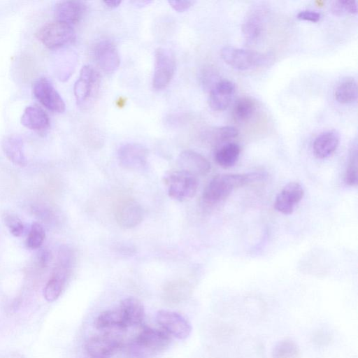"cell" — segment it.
<instances>
[{"label":"cell","instance_id":"31","mask_svg":"<svg viewBox=\"0 0 358 358\" xmlns=\"http://www.w3.org/2000/svg\"><path fill=\"white\" fill-rule=\"evenodd\" d=\"M238 134V130L231 126L217 127L213 130V141L220 146L236 137Z\"/></svg>","mask_w":358,"mask_h":358},{"label":"cell","instance_id":"26","mask_svg":"<svg viewBox=\"0 0 358 358\" xmlns=\"http://www.w3.org/2000/svg\"><path fill=\"white\" fill-rule=\"evenodd\" d=\"M335 98L341 103H351L357 99V86L356 80L348 78L342 80L335 90Z\"/></svg>","mask_w":358,"mask_h":358},{"label":"cell","instance_id":"35","mask_svg":"<svg viewBox=\"0 0 358 358\" xmlns=\"http://www.w3.org/2000/svg\"><path fill=\"white\" fill-rule=\"evenodd\" d=\"M193 3L192 1H169V5L178 12H183L189 9Z\"/></svg>","mask_w":358,"mask_h":358},{"label":"cell","instance_id":"27","mask_svg":"<svg viewBox=\"0 0 358 358\" xmlns=\"http://www.w3.org/2000/svg\"><path fill=\"white\" fill-rule=\"evenodd\" d=\"M256 110V103L250 97L243 96L238 99L233 108L234 118L238 122H244L250 119Z\"/></svg>","mask_w":358,"mask_h":358},{"label":"cell","instance_id":"19","mask_svg":"<svg viewBox=\"0 0 358 358\" xmlns=\"http://www.w3.org/2000/svg\"><path fill=\"white\" fill-rule=\"evenodd\" d=\"M118 308L126 329L141 324L145 318L143 305L135 297L129 296L122 299Z\"/></svg>","mask_w":358,"mask_h":358},{"label":"cell","instance_id":"28","mask_svg":"<svg viewBox=\"0 0 358 358\" xmlns=\"http://www.w3.org/2000/svg\"><path fill=\"white\" fill-rule=\"evenodd\" d=\"M300 349L297 344L289 339L279 342L273 348V358H299Z\"/></svg>","mask_w":358,"mask_h":358},{"label":"cell","instance_id":"29","mask_svg":"<svg viewBox=\"0 0 358 358\" xmlns=\"http://www.w3.org/2000/svg\"><path fill=\"white\" fill-rule=\"evenodd\" d=\"M345 182L350 186L357 184V149L355 142L351 149L348 165L344 176Z\"/></svg>","mask_w":358,"mask_h":358},{"label":"cell","instance_id":"6","mask_svg":"<svg viewBox=\"0 0 358 358\" xmlns=\"http://www.w3.org/2000/svg\"><path fill=\"white\" fill-rule=\"evenodd\" d=\"M100 84L99 74L90 65L84 66L74 85L73 92L80 106L90 103L96 96Z\"/></svg>","mask_w":358,"mask_h":358},{"label":"cell","instance_id":"33","mask_svg":"<svg viewBox=\"0 0 358 358\" xmlns=\"http://www.w3.org/2000/svg\"><path fill=\"white\" fill-rule=\"evenodd\" d=\"M3 222L10 234L14 236L18 237L22 235L24 229V225L17 215L6 214L3 216Z\"/></svg>","mask_w":358,"mask_h":358},{"label":"cell","instance_id":"17","mask_svg":"<svg viewBox=\"0 0 358 358\" xmlns=\"http://www.w3.org/2000/svg\"><path fill=\"white\" fill-rule=\"evenodd\" d=\"M85 5L79 1H62L54 8L57 21L72 26L80 21L85 12Z\"/></svg>","mask_w":358,"mask_h":358},{"label":"cell","instance_id":"25","mask_svg":"<svg viewBox=\"0 0 358 358\" xmlns=\"http://www.w3.org/2000/svg\"><path fill=\"white\" fill-rule=\"evenodd\" d=\"M240 146L233 142L226 143L218 147L215 154V159L223 168L233 166L239 158Z\"/></svg>","mask_w":358,"mask_h":358},{"label":"cell","instance_id":"21","mask_svg":"<svg viewBox=\"0 0 358 358\" xmlns=\"http://www.w3.org/2000/svg\"><path fill=\"white\" fill-rule=\"evenodd\" d=\"M23 139L18 134L5 136L1 142L3 152L8 159L15 166H25L27 160L23 150Z\"/></svg>","mask_w":358,"mask_h":358},{"label":"cell","instance_id":"12","mask_svg":"<svg viewBox=\"0 0 358 358\" xmlns=\"http://www.w3.org/2000/svg\"><path fill=\"white\" fill-rule=\"evenodd\" d=\"M304 195V189L297 182L287 184L275 197V209L284 214H292L295 206L301 201Z\"/></svg>","mask_w":358,"mask_h":358},{"label":"cell","instance_id":"23","mask_svg":"<svg viewBox=\"0 0 358 358\" xmlns=\"http://www.w3.org/2000/svg\"><path fill=\"white\" fill-rule=\"evenodd\" d=\"M69 271L70 269L57 266L43 289V296L46 301L52 302L59 297L64 288Z\"/></svg>","mask_w":358,"mask_h":358},{"label":"cell","instance_id":"24","mask_svg":"<svg viewBox=\"0 0 358 358\" xmlns=\"http://www.w3.org/2000/svg\"><path fill=\"white\" fill-rule=\"evenodd\" d=\"M94 326L103 331L126 329L118 306L101 312L95 318Z\"/></svg>","mask_w":358,"mask_h":358},{"label":"cell","instance_id":"14","mask_svg":"<svg viewBox=\"0 0 358 358\" xmlns=\"http://www.w3.org/2000/svg\"><path fill=\"white\" fill-rule=\"evenodd\" d=\"M236 92L235 84L229 80H218L210 90L208 103L216 111H222L230 105Z\"/></svg>","mask_w":358,"mask_h":358},{"label":"cell","instance_id":"7","mask_svg":"<svg viewBox=\"0 0 358 358\" xmlns=\"http://www.w3.org/2000/svg\"><path fill=\"white\" fill-rule=\"evenodd\" d=\"M155 318L166 333L179 340L186 339L192 332V326L188 320L176 311L159 310Z\"/></svg>","mask_w":358,"mask_h":358},{"label":"cell","instance_id":"13","mask_svg":"<svg viewBox=\"0 0 358 358\" xmlns=\"http://www.w3.org/2000/svg\"><path fill=\"white\" fill-rule=\"evenodd\" d=\"M94 57L99 68L106 73L115 71L120 62L116 47L106 40L99 41L94 46Z\"/></svg>","mask_w":358,"mask_h":358},{"label":"cell","instance_id":"4","mask_svg":"<svg viewBox=\"0 0 358 358\" xmlns=\"http://www.w3.org/2000/svg\"><path fill=\"white\" fill-rule=\"evenodd\" d=\"M36 36L45 47L54 50L72 43L76 34L72 26L56 20L41 26Z\"/></svg>","mask_w":358,"mask_h":358},{"label":"cell","instance_id":"16","mask_svg":"<svg viewBox=\"0 0 358 358\" xmlns=\"http://www.w3.org/2000/svg\"><path fill=\"white\" fill-rule=\"evenodd\" d=\"M180 170L189 173L196 177L205 176L210 170V164L201 154L193 150L182 152L178 158Z\"/></svg>","mask_w":358,"mask_h":358},{"label":"cell","instance_id":"37","mask_svg":"<svg viewBox=\"0 0 358 358\" xmlns=\"http://www.w3.org/2000/svg\"><path fill=\"white\" fill-rule=\"evenodd\" d=\"M121 1H104V3L110 8H114L117 7L120 3Z\"/></svg>","mask_w":358,"mask_h":358},{"label":"cell","instance_id":"20","mask_svg":"<svg viewBox=\"0 0 358 358\" xmlns=\"http://www.w3.org/2000/svg\"><path fill=\"white\" fill-rule=\"evenodd\" d=\"M22 124L39 134H45L50 127L47 113L38 105L27 106L21 117Z\"/></svg>","mask_w":358,"mask_h":358},{"label":"cell","instance_id":"22","mask_svg":"<svg viewBox=\"0 0 358 358\" xmlns=\"http://www.w3.org/2000/svg\"><path fill=\"white\" fill-rule=\"evenodd\" d=\"M338 144V134L335 131H327L316 137L313 144V151L317 158H327L336 151Z\"/></svg>","mask_w":358,"mask_h":358},{"label":"cell","instance_id":"2","mask_svg":"<svg viewBox=\"0 0 358 358\" xmlns=\"http://www.w3.org/2000/svg\"><path fill=\"white\" fill-rule=\"evenodd\" d=\"M171 343L170 336L164 330L145 326L129 345L134 358H150L164 351Z\"/></svg>","mask_w":358,"mask_h":358},{"label":"cell","instance_id":"30","mask_svg":"<svg viewBox=\"0 0 358 358\" xmlns=\"http://www.w3.org/2000/svg\"><path fill=\"white\" fill-rule=\"evenodd\" d=\"M45 237V233L42 225L38 222L32 223L27 238L26 240L27 247L34 250L39 248Z\"/></svg>","mask_w":358,"mask_h":358},{"label":"cell","instance_id":"18","mask_svg":"<svg viewBox=\"0 0 358 358\" xmlns=\"http://www.w3.org/2000/svg\"><path fill=\"white\" fill-rule=\"evenodd\" d=\"M116 220L124 229H132L143 220V211L141 205L134 200H128L121 203L116 212Z\"/></svg>","mask_w":358,"mask_h":358},{"label":"cell","instance_id":"1","mask_svg":"<svg viewBox=\"0 0 358 358\" xmlns=\"http://www.w3.org/2000/svg\"><path fill=\"white\" fill-rule=\"evenodd\" d=\"M263 177L264 173L260 172L216 175L204 188L202 199L206 204H216L227 199L235 189Z\"/></svg>","mask_w":358,"mask_h":358},{"label":"cell","instance_id":"10","mask_svg":"<svg viewBox=\"0 0 358 358\" xmlns=\"http://www.w3.org/2000/svg\"><path fill=\"white\" fill-rule=\"evenodd\" d=\"M120 345L119 340L106 334L88 338L85 343V350L90 358H111Z\"/></svg>","mask_w":358,"mask_h":358},{"label":"cell","instance_id":"32","mask_svg":"<svg viewBox=\"0 0 358 358\" xmlns=\"http://www.w3.org/2000/svg\"><path fill=\"white\" fill-rule=\"evenodd\" d=\"M331 12L336 15L356 14L357 2L354 1H335L331 6Z\"/></svg>","mask_w":358,"mask_h":358},{"label":"cell","instance_id":"9","mask_svg":"<svg viewBox=\"0 0 358 358\" xmlns=\"http://www.w3.org/2000/svg\"><path fill=\"white\" fill-rule=\"evenodd\" d=\"M36 99L46 108L57 113H64L65 103L52 83L46 78H40L33 85Z\"/></svg>","mask_w":358,"mask_h":358},{"label":"cell","instance_id":"34","mask_svg":"<svg viewBox=\"0 0 358 358\" xmlns=\"http://www.w3.org/2000/svg\"><path fill=\"white\" fill-rule=\"evenodd\" d=\"M296 17L301 20L317 22L321 18L319 12L313 10H304L298 13Z\"/></svg>","mask_w":358,"mask_h":358},{"label":"cell","instance_id":"36","mask_svg":"<svg viewBox=\"0 0 358 358\" xmlns=\"http://www.w3.org/2000/svg\"><path fill=\"white\" fill-rule=\"evenodd\" d=\"M38 259H39L41 265L46 266L50 259V253L48 251H45V250L42 251L40 253Z\"/></svg>","mask_w":358,"mask_h":358},{"label":"cell","instance_id":"15","mask_svg":"<svg viewBox=\"0 0 358 358\" xmlns=\"http://www.w3.org/2000/svg\"><path fill=\"white\" fill-rule=\"evenodd\" d=\"M265 12L262 9L256 8L245 17L242 32L248 43H256L262 38L265 30Z\"/></svg>","mask_w":358,"mask_h":358},{"label":"cell","instance_id":"11","mask_svg":"<svg viewBox=\"0 0 358 358\" xmlns=\"http://www.w3.org/2000/svg\"><path fill=\"white\" fill-rule=\"evenodd\" d=\"M148 155V150L137 143H127L121 146L117 152L120 164L129 170H138L145 166Z\"/></svg>","mask_w":358,"mask_h":358},{"label":"cell","instance_id":"8","mask_svg":"<svg viewBox=\"0 0 358 358\" xmlns=\"http://www.w3.org/2000/svg\"><path fill=\"white\" fill-rule=\"evenodd\" d=\"M176 69V59L172 52L159 48L155 51L152 86L155 90L165 88L171 80Z\"/></svg>","mask_w":358,"mask_h":358},{"label":"cell","instance_id":"5","mask_svg":"<svg viewBox=\"0 0 358 358\" xmlns=\"http://www.w3.org/2000/svg\"><path fill=\"white\" fill-rule=\"evenodd\" d=\"M221 57L229 66L240 71L262 66L269 60L268 54L233 46L224 47L221 50Z\"/></svg>","mask_w":358,"mask_h":358},{"label":"cell","instance_id":"3","mask_svg":"<svg viewBox=\"0 0 358 358\" xmlns=\"http://www.w3.org/2000/svg\"><path fill=\"white\" fill-rule=\"evenodd\" d=\"M164 182L169 196L179 201L192 198L199 186L198 177L182 170L166 173Z\"/></svg>","mask_w":358,"mask_h":358}]
</instances>
